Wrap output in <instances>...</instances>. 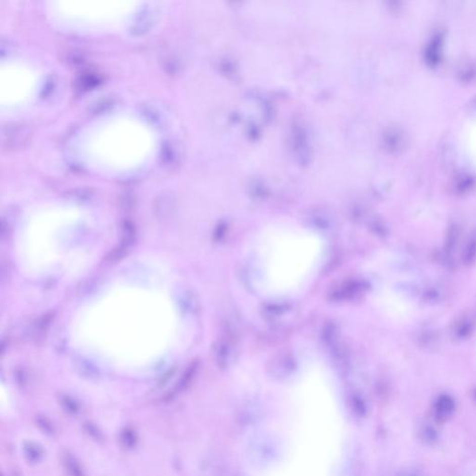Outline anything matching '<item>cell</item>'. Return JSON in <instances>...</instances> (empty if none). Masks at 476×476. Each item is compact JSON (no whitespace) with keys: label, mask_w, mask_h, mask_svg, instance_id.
Masks as SVG:
<instances>
[{"label":"cell","mask_w":476,"mask_h":476,"mask_svg":"<svg viewBox=\"0 0 476 476\" xmlns=\"http://www.w3.org/2000/svg\"><path fill=\"white\" fill-rule=\"evenodd\" d=\"M455 408L454 400L448 395H441L436 403V410L441 417H447L453 412Z\"/></svg>","instance_id":"6da1fadb"},{"label":"cell","mask_w":476,"mask_h":476,"mask_svg":"<svg viewBox=\"0 0 476 476\" xmlns=\"http://www.w3.org/2000/svg\"><path fill=\"white\" fill-rule=\"evenodd\" d=\"M462 260L465 265L469 266L476 261V234L471 236L465 247Z\"/></svg>","instance_id":"7a4b0ae2"},{"label":"cell","mask_w":476,"mask_h":476,"mask_svg":"<svg viewBox=\"0 0 476 476\" xmlns=\"http://www.w3.org/2000/svg\"><path fill=\"white\" fill-rule=\"evenodd\" d=\"M457 239H458V231L456 230V228H451L447 232V242H446V252L448 255H450L451 251L453 250Z\"/></svg>","instance_id":"3957f363"},{"label":"cell","mask_w":476,"mask_h":476,"mask_svg":"<svg viewBox=\"0 0 476 476\" xmlns=\"http://www.w3.org/2000/svg\"><path fill=\"white\" fill-rule=\"evenodd\" d=\"M422 438L426 442L428 443H433V442L436 441L437 439V432H436L435 428L431 427V426H426L424 427L423 430H422Z\"/></svg>","instance_id":"277c9868"},{"label":"cell","mask_w":476,"mask_h":476,"mask_svg":"<svg viewBox=\"0 0 476 476\" xmlns=\"http://www.w3.org/2000/svg\"><path fill=\"white\" fill-rule=\"evenodd\" d=\"M471 330H472V325L470 324V322H463L462 324H460L458 328V331H457V334L459 338H466L468 336H470V333H471Z\"/></svg>","instance_id":"5b68a950"},{"label":"cell","mask_w":476,"mask_h":476,"mask_svg":"<svg viewBox=\"0 0 476 476\" xmlns=\"http://www.w3.org/2000/svg\"><path fill=\"white\" fill-rule=\"evenodd\" d=\"M399 476H418L417 473L415 472H412V471H405V472H402L400 475Z\"/></svg>","instance_id":"8992f818"},{"label":"cell","mask_w":476,"mask_h":476,"mask_svg":"<svg viewBox=\"0 0 476 476\" xmlns=\"http://www.w3.org/2000/svg\"><path fill=\"white\" fill-rule=\"evenodd\" d=\"M475 397H476V391H475Z\"/></svg>","instance_id":"52a82bcc"}]
</instances>
